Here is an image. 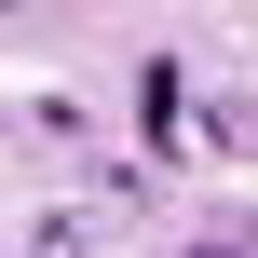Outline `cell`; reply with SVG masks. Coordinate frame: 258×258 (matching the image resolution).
I'll return each instance as SVG.
<instances>
[{"instance_id":"6da1fadb","label":"cell","mask_w":258,"mask_h":258,"mask_svg":"<svg viewBox=\"0 0 258 258\" xmlns=\"http://www.w3.org/2000/svg\"><path fill=\"white\" fill-rule=\"evenodd\" d=\"M41 258H82V245H68V231H41Z\"/></svg>"},{"instance_id":"7a4b0ae2","label":"cell","mask_w":258,"mask_h":258,"mask_svg":"<svg viewBox=\"0 0 258 258\" xmlns=\"http://www.w3.org/2000/svg\"><path fill=\"white\" fill-rule=\"evenodd\" d=\"M190 258H245V245H190Z\"/></svg>"}]
</instances>
